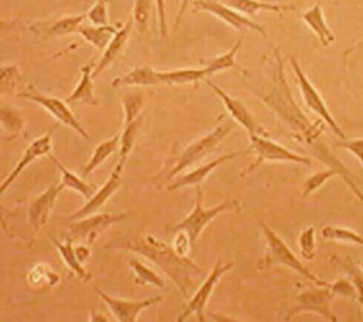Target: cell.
I'll use <instances>...</instances> for the list:
<instances>
[{"label":"cell","mask_w":363,"mask_h":322,"mask_svg":"<svg viewBox=\"0 0 363 322\" xmlns=\"http://www.w3.org/2000/svg\"><path fill=\"white\" fill-rule=\"evenodd\" d=\"M48 157L51 159V162L55 165L57 169H60L61 172V182L64 183L65 189H69V190H74L77 193H79L84 199H89L96 190H98V186L95 183H89L86 180H84L82 177H79L78 174H75L74 172H71L69 169H67L55 156H52L51 153L48 155Z\"/></svg>","instance_id":"4316f807"},{"label":"cell","mask_w":363,"mask_h":322,"mask_svg":"<svg viewBox=\"0 0 363 322\" xmlns=\"http://www.w3.org/2000/svg\"><path fill=\"white\" fill-rule=\"evenodd\" d=\"M289 64L292 67V71L295 74V79L299 88V92L302 95L303 104L308 106V109H311L313 113H316L319 116V119H322L333 132L336 136H339L340 139H346L345 132L340 129V126L336 123L335 118L332 116L329 108L326 106L323 98L320 96V94L318 92V89L315 88V85L309 81L308 75L303 72V70L301 68L298 60L295 55H289Z\"/></svg>","instance_id":"30bf717a"},{"label":"cell","mask_w":363,"mask_h":322,"mask_svg":"<svg viewBox=\"0 0 363 322\" xmlns=\"http://www.w3.org/2000/svg\"><path fill=\"white\" fill-rule=\"evenodd\" d=\"M322 237L325 240H335V241H342V243H352L356 245L363 247V235L357 234L356 231L345 227H337V226H325L320 231Z\"/></svg>","instance_id":"8d00e7d4"},{"label":"cell","mask_w":363,"mask_h":322,"mask_svg":"<svg viewBox=\"0 0 363 322\" xmlns=\"http://www.w3.org/2000/svg\"><path fill=\"white\" fill-rule=\"evenodd\" d=\"M119 143H121V133L113 135L112 138H109L108 140H104L101 143H98L88 160V163L85 165L82 173L84 176L91 174L96 167H99L112 153H115L116 150H119Z\"/></svg>","instance_id":"1f68e13d"},{"label":"cell","mask_w":363,"mask_h":322,"mask_svg":"<svg viewBox=\"0 0 363 322\" xmlns=\"http://www.w3.org/2000/svg\"><path fill=\"white\" fill-rule=\"evenodd\" d=\"M332 258L337 262L339 267H342L347 272L349 278L352 279V282L356 288V292H357V302L360 304V308L363 311V270L360 267H357L349 257H342V258L332 257Z\"/></svg>","instance_id":"d590c367"},{"label":"cell","mask_w":363,"mask_h":322,"mask_svg":"<svg viewBox=\"0 0 363 322\" xmlns=\"http://www.w3.org/2000/svg\"><path fill=\"white\" fill-rule=\"evenodd\" d=\"M86 18L85 14H75V16H64L50 24H35L31 27L33 31H35L38 35H43L45 38L48 37H64L72 33H77L78 28L82 26L84 20Z\"/></svg>","instance_id":"7402d4cb"},{"label":"cell","mask_w":363,"mask_h":322,"mask_svg":"<svg viewBox=\"0 0 363 322\" xmlns=\"http://www.w3.org/2000/svg\"><path fill=\"white\" fill-rule=\"evenodd\" d=\"M108 3H109V0H95V4L86 11V18L92 24H96V26L109 24Z\"/></svg>","instance_id":"b9f144b4"},{"label":"cell","mask_w":363,"mask_h":322,"mask_svg":"<svg viewBox=\"0 0 363 322\" xmlns=\"http://www.w3.org/2000/svg\"><path fill=\"white\" fill-rule=\"evenodd\" d=\"M23 74L17 64H3L0 67V95H18L24 89Z\"/></svg>","instance_id":"4dcf8cb0"},{"label":"cell","mask_w":363,"mask_h":322,"mask_svg":"<svg viewBox=\"0 0 363 322\" xmlns=\"http://www.w3.org/2000/svg\"><path fill=\"white\" fill-rule=\"evenodd\" d=\"M234 123H220L214 129H211L208 133L203 135L201 138L193 140L186 146V149L179 155L173 166L167 172V179H173L174 176L180 174L186 169L199 165L204 157L210 156L218 145L230 135L233 131Z\"/></svg>","instance_id":"277c9868"},{"label":"cell","mask_w":363,"mask_h":322,"mask_svg":"<svg viewBox=\"0 0 363 322\" xmlns=\"http://www.w3.org/2000/svg\"><path fill=\"white\" fill-rule=\"evenodd\" d=\"M194 189H196L194 209L186 217H183L180 221H177L170 228L172 233H174L177 230H184L190 235V240H191L193 245L196 244V241L199 240L200 234L203 233V230L208 226V223L211 220H214L216 217H218L224 211H233V210L240 209V203L237 200H234V199L225 200V201L217 204L216 207H204L203 206L204 193H203L201 184H196Z\"/></svg>","instance_id":"5b68a950"},{"label":"cell","mask_w":363,"mask_h":322,"mask_svg":"<svg viewBox=\"0 0 363 322\" xmlns=\"http://www.w3.org/2000/svg\"><path fill=\"white\" fill-rule=\"evenodd\" d=\"M362 47H363V37H362L359 41H356L354 44H352L347 50H345V51H343V55H345V57H349L350 54H353L354 51H357V50L362 48Z\"/></svg>","instance_id":"681fc988"},{"label":"cell","mask_w":363,"mask_h":322,"mask_svg":"<svg viewBox=\"0 0 363 322\" xmlns=\"http://www.w3.org/2000/svg\"><path fill=\"white\" fill-rule=\"evenodd\" d=\"M206 84L221 99L225 111L234 119V122H237L240 126H242L247 131L248 136L250 135H264V136H268L267 129L257 121V118L252 115V112L248 109V106L241 99L227 94L223 88H220L218 85H216L210 79H206Z\"/></svg>","instance_id":"4fadbf2b"},{"label":"cell","mask_w":363,"mask_h":322,"mask_svg":"<svg viewBox=\"0 0 363 322\" xmlns=\"http://www.w3.org/2000/svg\"><path fill=\"white\" fill-rule=\"evenodd\" d=\"M116 31H118L116 26H112V24H106V26L92 24V26H81L77 33L92 47H95L99 51H104Z\"/></svg>","instance_id":"f1b7e54d"},{"label":"cell","mask_w":363,"mask_h":322,"mask_svg":"<svg viewBox=\"0 0 363 322\" xmlns=\"http://www.w3.org/2000/svg\"><path fill=\"white\" fill-rule=\"evenodd\" d=\"M60 277L58 274L50 268L48 264H37L34 265L28 274H27V282L33 288H44V287H52L58 284Z\"/></svg>","instance_id":"e575fe53"},{"label":"cell","mask_w":363,"mask_h":322,"mask_svg":"<svg viewBox=\"0 0 363 322\" xmlns=\"http://www.w3.org/2000/svg\"><path fill=\"white\" fill-rule=\"evenodd\" d=\"M0 122L9 139L18 138L24 131V125H26V119L21 109L13 105H6V104L0 106Z\"/></svg>","instance_id":"f546056e"},{"label":"cell","mask_w":363,"mask_h":322,"mask_svg":"<svg viewBox=\"0 0 363 322\" xmlns=\"http://www.w3.org/2000/svg\"><path fill=\"white\" fill-rule=\"evenodd\" d=\"M245 155H248L247 149H244V150H237V152H231V153L218 156V157H216V159H213V160H210V162H207V163H204V165L197 166V167L193 169L191 172L183 174L180 179H177V180H174L173 183L167 184L166 190L174 191V190L183 189V187H190V186L201 184V182H204V180L208 177V174H210L214 169H217L220 165H223L224 162L233 160V159H235V157H238V156H245Z\"/></svg>","instance_id":"ac0fdd59"},{"label":"cell","mask_w":363,"mask_h":322,"mask_svg":"<svg viewBox=\"0 0 363 322\" xmlns=\"http://www.w3.org/2000/svg\"><path fill=\"white\" fill-rule=\"evenodd\" d=\"M153 3L155 0H135L133 10H132V20H133V27L140 34H145L147 31Z\"/></svg>","instance_id":"f35d334b"},{"label":"cell","mask_w":363,"mask_h":322,"mask_svg":"<svg viewBox=\"0 0 363 322\" xmlns=\"http://www.w3.org/2000/svg\"><path fill=\"white\" fill-rule=\"evenodd\" d=\"M156 11H157V26H159V34L164 40L169 35V26L166 21V1L164 0H155Z\"/></svg>","instance_id":"bcb514c9"},{"label":"cell","mask_w":363,"mask_h":322,"mask_svg":"<svg viewBox=\"0 0 363 322\" xmlns=\"http://www.w3.org/2000/svg\"><path fill=\"white\" fill-rule=\"evenodd\" d=\"M52 132L54 128H51L48 132H45L44 135L38 136L37 139H34L33 142L28 143V146L26 148V150L23 152V155L20 156V159L17 160L16 166L11 169V172L9 173V176L1 182L0 186V193L3 194L9 186H11L16 179L26 170V167L28 165H31L34 160L48 156L51 153L52 149Z\"/></svg>","instance_id":"2e32d148"},{"label":"cell","mask_w":363,"mask_h":322,"mask_svg":"<svg viewBox=\"0 0 363 322\" xmlns=\"http://www.w3.org/2000/svg\"><path fill=\"white\" fill-rule=\"evenodd\" d=\"M92 289L108 306L113 319L119 321V322H135L142 311H145L146 308L156 305L162 301V296H159V295L150 296L147 299L130 301V299H122V298L112 296L108 292H105L104 289H101L98 285H94Z\"/></svg>","instance_id":"5bb4252c"},{"label":"cell","mask_w":363,"mask_h":322,"mask_svg":"<svg viewBox=\"0 0 363 322\" xmlns=\"http://www.w3.org/2000/svg\"><path fill=\"white\" fill-rule=\"evenodd\" d=\"M145 96L142 94H128L122 98V111H123V125L130 123L143 115Z\"/></svg>","instance_id":"74e56055"},{"label":"cell","mask_w":363,"mask_h":322,"mask_svg":"<svg viewBox=\"0 0 363 322\" xmlns=\"http://www.w3.org/2000/svg\"><path fill=\"white\" fill-rule=\"evenodd\" d=\"M91 245L89 244H78L77 247H75V254H77V257H78V260L84 264V262H86L88 260H89V257H91V248H89Z\"/></svg>","instance_id":"7dc6e473"},{"label":"cell","mask_w":363,"mask_h":322,"mask_svg":"<svg viewBox=\"0 0 363 322\" xmlns=\"http://www.w3.org/2000/svg\"><path fill=\"white\" fill-rule=\"evenodd\" d=\"M360 268H362V270H363V262H362V264H360Z\"/></svg>","instance_id":"816d5d0a"},{"label":"cell","mask_w":363,"mask_h":322,"mask_svg":"<svg viewBox=\"0 0 363 322\" xmlns=\"http://www.w3.org/2000/svg\"><path fill=\"white\" fill-rule=\"evenodd\" d=\"M298 248L303 260H313L316 251V230L313 226L303 228L298 234Z\"/></svg>","instance_id":"ab89813d"},{"label":"cell","mask_w":363,"mask_h":322,"mask_svg":"<svg viewBox=\"0 0 363 322\" xmlns=\"http://www.w3.org/2000/svg\"><path fill=\"white\" fill-rule=\"evenodd\" d=\"M265 60L268 61V65L265 62L269 75L268 85H265L261 91L250 85L248 88L264 105H267L275 113V116L279 119L281 123L285 125L294 139L308 145L312 149L313 155L328 167L336 170L337 176L342 177V180L350 187L354 196L360 201H363V191L359 187L357 180L354 179L352 172L332 153L326 143L320 140L325 122L322 119L312 122L295 101L285 77L284 58L279 48L275 47L271 51V55L268 58L265 57Z\"/></svg>","instance_id":"6da1fadb"},{"label":"cell","mask_w":363,"mask_h":322,"mask_svg":"<svg viewBox=\"0 0 363 322\" xmlns=\"http://www.w3.org/2000/svg\"><path fill=\"white\" fill-rule=\"evenodd\" d=\"M159 77L163 85H183V84H197L210 78L206 67L203 68H180L170 71H159Z\"/></svg>","instance_id":"484cf974"},{"label":"cell","mask_w":363,"mask_h":322,"mask_svg":"<svg viewBox=\"0 0 363 322\" xmlns=\"http://www.w3.org/2000/svg\"><path fill=\"white\" fill-rule=\"evenodd\" d=\"M122 169H123V165L116 163L115 169L111 172V174L105 180V183L101 187H98V190L86 200V203L82 207H79L77 211H74L71 216H68L67 220L68 221L78 220V218H82V217H86V216H91V214H95L96 211H99L106 204V201L116 193V190L121 187Z\"/></svg>","instance_id":"e0dca14e"},{"label":"cell","mask_w":363,"mask_h":322,"mask_svg":"<svg viewBox=\"0 0 363 322\" xmlns=\"http://www.w3.org/2000/svg\"><path fill=\"white\" fill-rule=\"evenodd\" d=\"M248 139H250V143L245 149L248 155L254 156V162L248 165L240 173V176L254 172L258 166H261L265 162H289V163H298V165H306V166L312 165V160L309 157L298 155L289 150L288 148H285L284 145L272 139H268L264 135H250Z\"/></svg>","instance_id":"8992f818"},{"label":"cell","mask_w":363,"mask_h":322,"mask_svg":"<svg viewBox=\"0 0 363 322\" xmlns=\"http://www.w3.org/2000/svg\"><path fill=\"white\" fill-rule=\"evenodd\" d=\"M335 148H340V149L349 150L360 162V165L363 167V138L352 139V140L342 139L340 142L335 143Z\"/></svg>","instance_id":"ee69618b"},{"label":"cell","mask_w":363,"mask_h":322,"mask_svg":"<svg viewBox=\"0 0 363 322\" xmlns=\"http://www.w3.org/2000/svg\"><path fill=\"white\" fill-rule=\"evenodd\" d=\"M194 1H197V0H180V7H179V11H177V16H176V20H174V31L177 30V27L180 26V21H182V17L184 16V13H186V10L191 6V4H194Z\"/></svg>","instance_id":"c3c4849f"},{"label":"cell","mask_w":363,"mask_h":322,"mask_svg":"<svg viewBox=\"0 0 363 322\" xmlns=\"http://www.w3.org/2000/svg\"><path fill=\"white\" fill-rule=\"evenodd\" d=\"M89 321H98V322H106L108 318L104 313H99L96 311H91L89 313Z\"/></svg>","instance_id":"f907efd6"},{"label":"cell","mask_w":363,"mask_h":322,"mask_svg":"<svg viewBox=\"0 0 363 322\" xmlns=\"http://www.w3.org/2000/svg\"><path fill=\"white\" fill-rule=\"evenodd\" d=\"M193 10L194 11H206L208 14H213L217 18H220L223 23L228 24L230 27H233L237 31L251 30V31L258 33L264 38L268 37L265 28L261 24L252 21L250 18V16H245V14L240 13L238 10L230 7L228 4L223 3V1H218V0H197L193 4Z\"/></svg>","instance_id":"7c38bea8"},{"label":"cell","mask_w":363,"mask_h":322,"mask_svg":"<svg viewBox=\"0 0 363 322\" xmlns=\"http://www.w3.org/2000/svg\"><path fill=\"white\" fill-rule=\"evenodd\" d=\"M163 85L159 77V71L149 65H136L123 75H119L111 81L112 88L126 87H157Z\"/></svg>","instance_id":"44dd1931"},{"label":"cell","mask_w":363,"mask_h":322,"mask_svg":"<svg viewBox=\"0 0 363 322\" xmlns=\"http://www.w3.org/2000/svg\"><path fill=\"white\" fill-rule=\"evenodd\" d=\"M301 17H302L303 23L315 33V35L318 37L319 43L323 47H328L335 41V34L326 23V18H325L320 4H313L306 11H303L301 14Z\"/></svg>","instance_id":"cb8c5ba5"},{"label":"cell","mask_w":363,"mask_h":322,"mask_svg":"<svg viewBox=\"0 0 363 322\" xmlns=\"http://www.w3.org/2000/svg\"><path fill=\"white\" fill-rule=\"evenodd\" d=\"M223 3L228 4L230 7L238 10L245 16H255L259 11H272L282 14L285 11L295 10V4H281V3H271L264 0H223Z\"/></svg>","instance_id":"d4e9b609"},{"label":"cell","mask_w":363,"mask_h":322,"mask_svg":"<svg viewBox=\"0 0 363 322\" xmlns=\"http://www.w3.org/2000/svg\"><path fill=\"white\" fill-rule=\"evenodd\" d=\"M132 30H133V20L130 17L126 20L125 24H121V27L118 28V31L115 33V35L112 37V40L109 41L106 48L102 51V55L94 68V77H98L101 72H104L123 52V50L130 38Z\"/></svg>","instance_id":"d6986e66"},{"label":"cell","mask_w":363,"mask_h":322,"mask_svg":"<svg viewBox=\"0 0 363 322\" xmlns=\"http://www.w3.org/2000/svg\"><path fill=\"white\" fill-rule=\"evenodd\" d=\"M20 98L28 99L34 104H37L38 106H41L43 109H45L57 122H60L61 125H65L68 128H71L72 131H75L81 138L89 140L91 136L88 135V132L85 131V128L81 125L79 119L75 116V113L71 111V108L68 106L69 104L64 99L47 95L40 92L35 87H33L31 84H27L24 87V89L17 95Z\"/></svg>","instance_id":"ba28073f"},{"label":"cell","mask_w":363,"mask_h":322,"mask_svg":"<svg viewBox=\"0 0 363 322\" xmlns=\"http://www.w3.org/2000/svg\"><path fill=\"white\" fill-rule=\"evenodd\" d=\"M329 288L332 289L335 296L357 299V292L350 278H339L335 282H329Z\"/></svg>","instance_id":"7bdbcfd3"},{"label":"cell","mask_w":363,"mask_h":322,"mask_svg":"<svg viewBox=\"0 0 363 322\" xmlns=\"http://www.w3.org/2000/svg\"><path fill=\"white\" fill-rule=\"evenodd\" d=\"M106 248L126 250L145 257L172 279L184 298H189L194 282L203 275V268L199 264L187 255H180L172 244L157 240L152 234L116 235L106 244Z\"/></svg>","instance_id":"7a4b0ae2"},{"label":"cell","mask_w":363,"mask_h":322,"mask_svg":"<svg viewBox=\"0 0 363 322\" xmlns=\"http://www.w3.org/2000/svg\"><path fill=\"white\" fill-rule=\"evenodd\" d=\"M172 245L174 247V250L180 254V255H187L190 252V248L194 247L190 235L184 231V230H177L174 231V237L172 241Z\"/></svg>","instance_id":"f6af8a7d"},{"label":"cell","mask_w":363,"mask_h":322,"mask_svg":"<svg viewBox=\"0 0 363 322\" xmlns=\"http://www.w3.org/2000/svg\"><path fill=\"white\" fill-rule=\"evenodd\" d=\"M129 267L135 274V278H133L135 285H140V287L152 285V287H156L159 289L166 288L164 279L156 271H153L150 267L143 264L142 261H139L136 258H130L129 260Z\"/></svg>","instance_id":"d6a6232c"},{"label":"cell","mask_w":363,"mask_h":322,"mask_svg":"<svg viewBox=\"0 0 363 322\" xmlns=\"http://www.w3.org/2000/svg\"><path fill=\"white\" fill-rule=\"evenodd\" d=\"M94 68L95 65L92 62H88L81 67L79 70V81L72 89V92L65 98L68 104H84V105H92L98 106L99 99L95 95V87H94Z\"/></svg>","instance_id":"ffe728a7"},{"label":"cell","mask_w":363,"mask_h":322,"mask_svg":"<svg viewBox=\"0 0 363 322\" xmlns=\"http://www.w3.org/2000/svg\"><path fill=\"white\" fill-rule=\"evenodd\" d=\"M262 235L265 238V251L262 257L257 262L258 271H267L275 265L286 267L296 274L302 275L308 281L313 282L315 285H328L329 282L320 279L315 274L309 271V268L294 254V251L288 247V244L262 220H258Z\"/></svg>","instance_id":"3957f363"},{"label":"cell","mask_w":363,"mask_h":322,"mask_svg":"<svg viewBox=\"0 0 363 322\" xmlns=\"http://www.w3.org/2000/svg\"><path fill=\"white\" fill-rule=\"evenodd\" d=\"M64 189L65 186L61 180L54 182L48 186V189H45L41 194L31 200L27 211V220L33 230V234H37L45 226L58 200V196Z\"/></svg>","instance_id":"9a60e30c"},{"label":"cell","mask_w":363,"mask_h":322,"mask_svg":"<svg viewBox=\"0 0 363 322\" xmlns=\"http://www.w3.org/2000/svg\"><path fill=\"white\" fill-rule=\"evenodd\" d=\"M234 267V262H223L221 260H217L216 264L213 265L211 271L208 272V275L206 277V279L197 287V289L193 292V295L189 298V301L186 302L184 308L182 309V312L177 316V321H186L189 316H196L197 321H204L206 319V313L204 309L208 304V299L211 296V294L214 292L217 284L220 282L221 277L230 271Z\"/></svg>","instance_id":"9c48e42d"},{"label":"cell","mask_w":363,"mask_h":322,"mask_svg":"<svg viewBox=\"0 0 363 322\" xmlns=\"http://www.w3.org/2000/svg\"><path fill=\"white\" fill-rule=\"evenodd\" d=\"M333 176H337L336 170L328 167L325 170H319L311 176H308L303 182V186H302V199L311 196L313 191H316L319 187H322L329 179H332Z\"/></svg>","instance_id":"60d3db41"},{"label":"cell","mask_w":363,"mask_h":322,"mask_svg":"<svg viewBox=\"0 0 363 322\" xmlns=\"http://www.w3.org/2000/svg\"><path fill=\"white\" fill-rule=\"evenodd\" d=\"M335 294L328 285H316L311 287L308 289L301 291L296 296L294 304L291 305L289 311L285 313L284 319L289 321L295 315H299L302 312H313L320 315L323 319L330 322H337L339 318L332 311V301L335 299Z\"/></svg>","instance_id":"52a82bcc"},{"label":"cell","mask_w":363,"mask_h":322,"mask_svg":"<svg viewBox=\"0 0 363 322\" xmlns=\"http://www.w3.org/2000/svg\"><path fill=\"white\" fill-rule=\"evenodd\" d=\"M50 240L52 241V244L55 245L57 251L61 255L62 262L65 264V267L69 270V272L72 275H75L77 278H79L81 281L86 282L92 278V274L84 267V264L78 260L77 254H75V247H74V240L69 237H65V241L61 243L58 240H55L54 235L50 234Z\"/></svg>","instance_id":"603a6c76"},{"label":"cell","mask_w":363,"mask_h":322,"mask_svg":"<svg viewBox=\"0 0 363 322\" xmlns=\"http://www.w3.org/2000/svg\"><path fill=\"white\" fill-rule=\"evenodd\" d=\"M241 44H242V37H240V38L233 44V47H231L230 50H227L225 52H223V54L214 57L211 61H208V62L204 65L206 70H207V72H208V75L211 77V75H214V74H217V72H220V71L231 70V68H233V70H235V71H240L242 75L248 77V75H250L248 71H245V70L237 62V60H235L237 52H238Z\"/></svg>","instance_id":"83f0119b"},{"label":"cell","mask_w":363,"mask_h":322,"mask_svg":"<svg viewBox=\"0 0 363 322\" xmlns=\"http://www.w3.org/2000/svg\"><path fill=\"white\" fill-rule=\"evenodd\" d=\"M129 213H102V214H91L78 220L69 221L68 226V235L69 238L84 240L86 244L92 245L98 237L106 231L111 226L125 220Z\"/></svg>","instance_id":"8fae6325"},{"label":"cell","mask_w":363,"mask_h":322,"mask_svg":"<svg viewBox=\"0 0 363 322\" xmlns=\"http://www.w3.org/2000/svg\"><path fill=\"white\" fill-rule=\"evenodd\" d=\"M142 119H143V115H140L138 119L132 121L130 123L123 125V129L121 132V143H119V150H118L119 152L118 163H121L123 166H125L130 152L133 150V146H135V142H136V138H138V132H139Z\"/></svg>","instance_id":"836d02e7"}]
</instances>
